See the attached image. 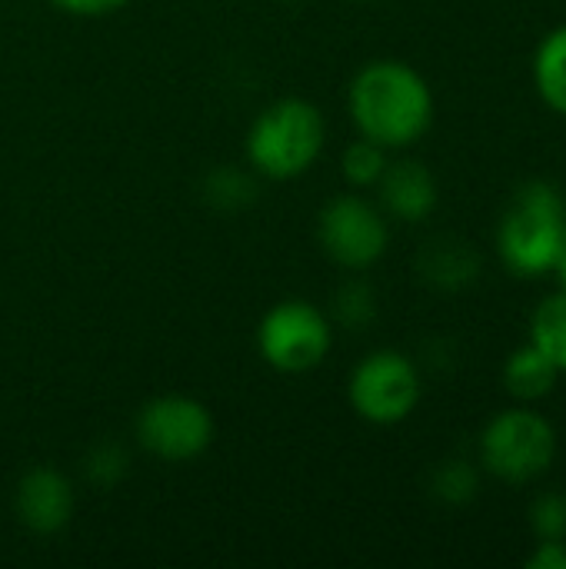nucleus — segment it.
<instances>
[{
  "label": "nucleus",
  "mask_w": 566,
  "mask_h": 569,
  "mask_svg": "<svg viewBox=\"0 0 566 569\" xmlns=\"http://www.w3.org/2000/svg\"><path fill=\"white\" fill-rule=\"evenodd\" d=\"M350 117L360 137L387 147H414L434 123V90L427 77L394 57L364 63L347 90Z\"/></svg>",
  "instance_id": "1"
},
{
  "label": "nucleus",
  "mask_w": 566,
  "mask_h": 569,
  "mask_svg": "<svg viewBox=\"0 0 566 569\" xmlns=\"http://www.w3.org/2000/svg\"><path fill=\"white\" fill-rule=\"evenodd\" d=\"M566 237V200L560 187L527 180L497 223V253L517 277H544L557 267Z\"/></svg>",
  "instance_id": "2"
},
{
  "label": "nucleus",
  "mask_w": 566,
  "mask_h": 569,
  "mask_svg": "<svg viewBox=\"0 0 566 569\" xmlns=\"http://www.w3.org/2000/svg\"><path fill=\"white\" fill-rule=\"evenodd\" d=\"M324 143V113L304 97H284L254 117L247 130V160L270 180H294L320 160Z\"/></svg>",
  "instance_id": "3"
},
{
  "label": "nucleus",
  "mask_w": 566,
  "mask_h": 569,
  "mask_svg": "<svg viewBox=\"0 0 566 569\" xmlns=\"http://www.w3.org/2000/svg\"><path fill=\"white\" fill-rule=\"evenodd\" d=\"M557 460V430L537 410H504L480 433V463L504 483H530Z\"/></svg>",
  "instance_id": "4"
},
{
  "label": "nucleus",
  "mask_w": 566,
  "mask_h": 569,
  "mask_svg": "<svg viewBox=\"0 0 566 569\" xmlns=\"http://www.w3.org/2000/svg\"><path fill=\"white\" fill-rule=\"evenodd\" d=\"M420 393V370L400 350L367 353L347 380V400L354 413L374 427L404 423L417 410Z\"/></svg>",
  "instance_id": "5"
},
{
  "label": "nucleus",
  "mask_w": 566,
  "mask_h": 569,
  "mask_svg": "<svg viewBox=\"0 0 566 569\" xmlns=\"http://www.w3.org/2000/svg\"><path fill=\"white\" fill-rule=\"evenodd\" d=\"M334 347L330 317L307 300H280L257 327V350L280 373L317 370Z\"/></svg>",
  "instance_id": "6"
},
{
  "label": "nucleus",
  "mask_w": 566,
  "mask_h": 569,
  "mask_svg": "<svg viewBox=\"0 0 566 569\" xmlns=\"http://www.w3.org/2000/svg\"><path fill=\"white\" fill-rule=\"evenodd\" d=\"M214 413L187 393H160L137 413V443L163 463H190L214 443Z\"/></svg>",
  "instance_id": "7"
},
{
  "label": "nucleus",
  "mask_w": 566,
  "mask_h": 569,
  "mask_svg": "<svg viewBox=\"0 0 566 569\" xmlns=\"http://www.w3.org/2000/svg\"><path fill=\"white\" fill-rule=\"evenodd\" d=\"M324 253L344 270L374 267L390 247V227L377 203L357 193H337L317 220Z\"/></svg>",
  "instance_id": "8"
},
{
  "label": "nucleus",
  "mask_w": 566,
  "mask_h": 569,
  "mask_svg": "<svg viewBox=\"0 0 566 569\" xmlns=\"http://www.w3.org/2000/svg\"><path fill=\"white\" fill-rule=\"evenodd\" d=\"M73 483L53 467H30L13 490V513L23 530L37 537L60 533L73 517Z\"/></svg>",
  "instance_id": "9"
},
{
  "label": "nucleus",
  "mask_w": 566,
  "mask_h": 569,
  "mask_svg": "<svg viewBox=\"0 0 566 569\" xmlns=\"http://www.w3.org/2000/svg\"><path fill=\"white\" fill-rule=\"evenodd\" d=\"M377 190H380V207L390 217L404 220V223L427 220L437 210V200H440L437 177L420 160L387 163L384 177L377 180Z\"/></svg>",
  "instance_id": "10"
},
{
  "label": "nucleus",
  "mask_w": 566,
  "mask_h": 569,
  "mask_svg": "<svg viewBox=\"0 0 566 569\" xmlns=\"http://www.w3.org/2000/svg\"><path fill=\"white\" fill-rule=\"evenodd\" d=\"M557 377H560V370L530 340L524 347H517L504 363V387L520 403H537V400L550 397L557 390Z\"/></svg>",
  "instance_id": "11"
},
{
  "label": "nucleus",
  "mask_w": 566,
  "mask_h": 569,
  "mask_svg": "<svg viewBox=\"0 0 566 569\" xmlns=\"http://www.w3.org/2000/svg\"><path fill=\"white\" fill-rule=\"evenodd\" d=\"M420 273L427 283H434L440 290H464L477 280L480 257L474 253V247H467L460 240H437V243L424 247Z\"/></svg>",
  "instance_id": "12"
},
{
  "label": "nucleus",
  "mask_w": 566,
  "mask_h": 569,
  "mask_svg": "<svg viewBox=\"0 0 566 569\" xmlns=\"http://www.w3.org/2000/svg\"><path fill=\"white\" fill-rule=\"evenodd\" d=\"M534 87L554 113L566 117V23L540 40L534 53Z\"/></svg>",
  "instance_id": "13"
},
{
  "label": "nucleus",
  "mask_w": 566,
  "mask_h": 569,
  "mask_svg": "<svg viewBox=\"0 0 566 569\" xmlns=\"http://www.w3.org/2000/svg\"><path fill=\"white\" fill-rule=\"evenodd\" d=\"M530 343L566 373V290H557L540 300L530 317Z\"/></svg>",
  "instance_id": "14"
},
{
  "label": "nucleus",
  "mask_w": 566,
  "mask_h": 569,
  "mask_svg": "<svg viewBox=\"0 0 566 569\" xmlns=\"http://www.w3.org/2000/svg\"><path fill=\"white\" fill-rule=\"evenodd\" d=\"M387 153H390L387 147H380V143L367 140V137L354 140L344 150V157H340V170H344L347 183H354V187H377V180L384 177V170L390 163Z\"/></svg>",
  "instance_id": "15"
},
{
  "label": "nucleus",
  "mask_w": 566,
  "mask_h": 569,
  "mask_svg": "<svg viewBox=\"0 0 566 569\" xmlns=\"http://www.w3.org/2000/svg\"><path fill=\"white\" fill-rule=\"evenodd\" d=\"M430 490L440 503L447 507H464L477 497L480 490V473L477 467H470L467 460H447L437 467L434 480H430Z\"/></svg>",
  "instance_id": "16"
},
{
  "label": "nucleus",
  "mask_w": 566,
  "mask_h": 569,
  "mask_svg": "<svg viewBox=\"0 0 566 569\" xmlns=\"http://www.w3.org/2000/svg\"><path fill=\"white\" fill-rule=\"evenodd\" d=\"M334 310L340 317V323L347 327H367L377 313V300L370 293L367 283H344L337 300H334Z\"/></svg>",
  "instance_id": "17"
},
{
  "label": "nucleus",
  "mask_w": 566,
  "mask_h": 569,
  "mask_svg": "<svg viewBox=\"0 0 566 569\" xmlns=\"http://www.w3.org/2000/svg\"><path fill=\"white\" fill-rule=\"evenodd\" d=\"M537 540H566V493H544L530 510Z\"/></svg>",
  "instance_id": "18"
},
{
  "label": "nucleus",
  "mask_w": 566,
  "mask_h": 569,
  "mask_svg": "<svg viewBox=\"0 0 566 569\" xmlns=\"http://www.w3.org/2000/svg\"><path fill=\"white\" fill-rule=\"evenodd\" d=\"M87 473L93 483L100 487H113L123 473H127V453L117 443H100L90 457H87Z\"/></svg>",
  "instance_id": "19"
},
{
  "label": "nucleus",
  "mask_w": 566,
  "mask_h": 569,
  "mask_svg": "<svg viewBox=\"0 0 566 569\" xmlns=\"http://www.w3.org/2000/svg\"><path fill=\"white\" fill-rule=\"evenodd\" d=\"M57 10H63V13H70V17H87V20H93V17H110V13H117V10H123L130 0H50Z\"/></svg>",
  "instance_id": "20"
},
{
  "label": "nucleus",
  "mask_w": 566,
  "mask_h": 569,
  "mask_svg": "<svg viewBox=\"0 0 566 569\" xmlns=\"http://www.w3.org/2000/svg\"><path fill=\"white\" fill-rule=\"evenodd\" d=\"M527 569H566V540H537L527 557Z\"/></svg>",
  "instance_id": "21"
},
{
  "label": "nucleus",
  "mask_w": 566,
  "mask_h": 569,
  "mask_svg": "<svg viewBox=\"0 0 566 569\" xmlns=\"http://www.w3.org/2000/svg\"><path fill=\"white\" fill-rule=\"evenodd\" d=\"M554 273L560 277V290H566V237H564V247H560V257H557V267H554Z\"/></svg>",
  "instance_id": "22"
}]
</instances>
